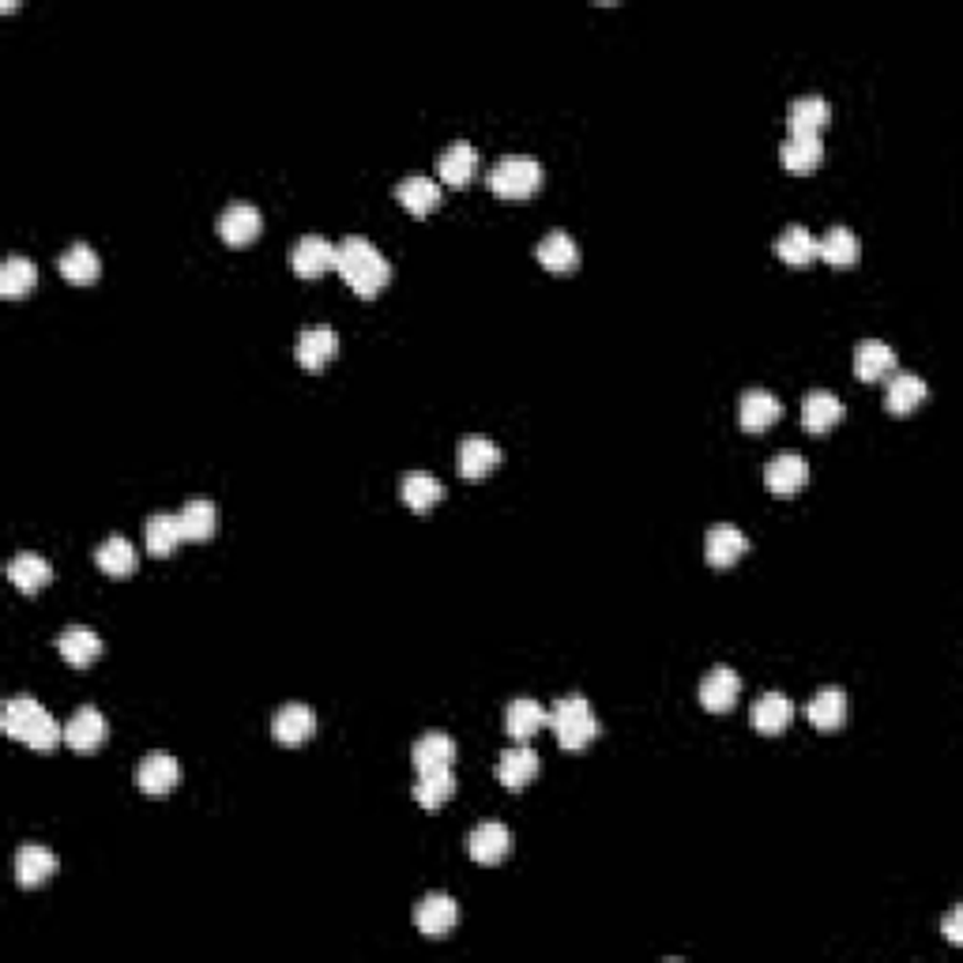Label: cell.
<instances>
[{
    "mask_svg": "<svg viewBox=\"0 0 963 963\" xmlns=\"http://www.w3.org/2000/svg\"><path fill=\"white\" fill-rule=\"evenodd\" d=\"M335 271H339L343 282H347L358 298H377L388 282H392V264L377 253V245L369 242V237H358V234H350L339 242Z\"/></svg>",
    "mask_w": 963,
    "mask_h": 963,
    "instance_id": "cell-1",
    "label": "cell"
},
{
    "mask_svg": "<svg viewBox=\"0 0 963 963\" xmlns=\"http://www.w3.org/2000/svg\"><path fill=\"white\" fill-rule=\"evenodd\" d=\"M0 727H4L8 738L23 741L34 753H53L65 741V730L46 712V704H38L34 696H12L4 704V715H0Z\"/></svg>",
    "mask_w": 963,
    "mask_h": 963,
    "instance_id": "cell-2",
    "label": "cell"
},
{
    "mask_svg": "<svg viewBox=\"0 0 963 963\" xmlns=\"http://www.w3.org/2000/svg\"><path fill=\"white\" fill-rule=\"evenodd\" d=\"M546 727L558 735L561 749H569V753H580V749H587L591 741L598 738V719L583 696H561L550 708V723H546Z\"/></svg>",
    "mask_w": 963,
    "mask_h": 963,
    "instance_id": "cell-3",
    "label": "cell"
},
{
    "mask_svg": "<svg viewBox=\"0 0 963 963\" xmlns=\"http://www.w3.org/2000/svg\"><path fill=\"white\" fill-rule=\"evenodd\" d=\"M485 184L501 200H531L542 189V163H535L531 155H505L485 173Z\"/></svg>",
    "mask_w": 963,
    "mask_h": 963,
    "instance_id": "cell-4",
    "label": "cell"
},
{
    "mask_svg": "<svg viewBox=\"0 0 963 963\" xmlns=\"http://www.w3.org/2000/svg\"><path fill=\"white\" fill-rule=\"evenodd\" d=\"M456 922H459V904L452 896H445V892H429V896H422L418 904H414V926H418L422 938L429 941L452 938Z\"/></svg>",
    "mask_w": 963,
    "mask_h": 963,
    "instance_id": "cell-5",
    "label": "cell"
},
{
    "mask_svg": "<svg viewBox=\"0 0 963 963\" xmlns=\"http://www.w3.org/2000/svg\"><path fill=\"white\" fill-rule=\"evenodd\" d=\"M335 355H339V332L328 328V324H309V328L298 332L294 339V361L309 373H321L328 369Z\"/></svg>",
    "mask_w": 963,
    "mask_h": 963,
    "instance_id": "cell-6",
    "label": "cell"
},
{
    "mask_svg": "<svg viewBox=\"0 0 963 963\" xmlns=\"http://www.w3.org/2000/svg\"><path fill=\"white\" fill-rule=\"evenodd\" d=\"M335 260H339V245L324 242L321 234L298 237L290 249V268L298 279H324L328 271H335Z\"/></svg>",
    "mask_w": 963,
    "mask_h": 963,
    "instance_id": "cell-7",
    "label": "cell"
},
{
    "mask_svg": "<svg viewBox=\"0 0 963 963\" xmlns=\"http://www.w3.org/2000/svg\"><path fill=\"white\" fill-rule=\"evenodd\" d=\"M57 651L72 670H91L102 656V636L94 632L91 625H68V629L57 636Z\"/></svg>",
    "mask_w": 963,
    "mask_h": 963,
    "instance_id": "cell-8",
    "label": "cell"
},
{
    "mask_svg": "<svg viewBox=\"0 0 963 963\" xmlns=\"http://www.w3.org/2000/svg\"><path fill=\"white\" fill-rule=\"evenodd\" d=\"M264 219L253 203H229V208L219 215V237L229 245V249H245L260 237Z\"/></svg>",
    "mask_w": 963,
    "mask_h": 963,
    "instance_id": "cell-9",
    "label": "cell"
},
{
    "mask_svg": "<svg viewBox=\"0 0 963 963\" xmlns=\"http://www.w3.org/2000/svg\"><path fill=\"white\" fill-rule=\"evenodd\" d=\"M456 463H459V474H463L467 482H479L501 467V448L493 445L490 437H479V433H474V437L459 440Z\"/></svg>",
    "mask_w": 963,
    "mask_h": 963,
    "instance_id": "cell-10",
    "label": "cell"
},
{
    "mask_svg": "<svg viewBox=\"0 0 963 963\" xmlns=\"http://www.w3.org/2000/svg\"><path fill=\"white\" fill-rule=\"evenodd\" d=\"M749 553V538L735 524H715L708 538H704V558L712 569H730Z\"/></svg>",
    "mask_w": 963,
    "mask_h": 963,
    "instance_id": "cell-11",
    "label": "cell"
},
{
    "mask_svg": "<svg viewBox=\"0 0 963 963\" xmlns=\"http://www.w3.org/2000/svg\"><path fill=\"white\" fill-rule=\"evenodd\" d=\"M467 851L479 865H501L512 854V832L501 820H485L467 839Z\"/></svg>",
    "mask_w": 963,
    "mask_h": 963,
    "instance_id": "cell-12",
    "label": "cell"
},
{
    "mask_svg": "<svg viewBox=\"0 0 963 963\" xmlns=\"http://www.w3.org/2000/svg\"><path fill=\"white\" fill-rule=\"evenodd\" d=\"M105 735H110V727H105V715L99 708H79L65 723V746L72 753H94L105 741Z\"/></svg>",
    "mask_w": 963,
    "mask_h": 963,
    "instance_id": "cell-13",
    "label": "cell"
},
{
    "mask_svg": "<svg viewBox=\"0 0 963 963\" xmlns=\"http://www.w3.org/2000/svg\"><path fill=\"white\" fill-rule=\"evenodd\" d=\"M136 783L144 794H152V798H163V794H170L173 786L181 783V764L173 761L170 753H152L144 757L136 768Z\"/></svg>",
    "mask_w": 963,
    "mask_h": 963,
    "instance_id": "cell-14",
    "label": "cell"
},
{
    "mask_svg": "<svg viewBox=\"0 0 963 963\" xmlns=\"http://www.w3.org/2000/svg\"><path fill=\"white\" fill-rule=\"evenodd\" d=\"M806 482H809V463L794 452L775 456L772 463L764 467V485L775 493V497H794Z\"/></svg>",
    "mask_w": 963,
    "mask_h": 963,
    "instance_id": "cell-15",
    "label": "cell"
},
{
    "mask_svg": "<svg viewBox=\"0 0 963 963\" xmlns=\"http://www.w3.org/2000/svg\"><path fill=\"white\" fill-rule=\"evenodd\" d=\"M535 256L553 276H572V271L580 268V245L572 242V234H564V229H550V234L538 242Z\"/></svg>",
    "mask_w": 963,
    "mask_h": 963,
    "instance_id": "cell-16",
    "label": "cell"
},
{
    "mask_svg": "<svg viewBox=\"0 0 963 963\" xmlns=\"http://www.w3.org/2000/svg\"><path fill=\"white\" fill-rule=\"evenodd\" d=\"M896 361L899 358L888 343L865 339V343H859V350H854V377L865 384H877V381H885V377L896 373Z\"/></svg>",
    "mask_w": 963,
    "mask_h": 963,
    "instance_id": "cell-17",
    "label": "cell"
},
{
    "mask_svg": "<svg viewBox=\"0 0 963 963\" xmlns=\"http://www.w3.org/2000/svg\"><path fill=\"white\" fill-rule=\"evenodd\" d=\"M780 414H783V403L775 400L772 392H764V388L746 392V395H741V403H738V422H741V429H746V433L772 429L775 422H780Z\"/></svg>",
    "mask_w": 963,
    "mask_h": 963,
    "instance_id": "cell-18",
    "label": "cell"
},
{
    "mask_svg": "<svg viewBox=\"0 0 963 963\" xmlns=\"http://www.w3.org/2000/svg\"><path fill=\"white\" fill-rule=\"evenodd\" d=\"M271 735H276L279 746H302L316 735V712L309 704H287L271 719Z\"/></svg>",
    "mask_w": 963,
    "mask_h": 963,
    "instance_id": "cell-19",
    "label": "cell"
},
{
    "mask_svg": "<svg viewBox=\"0 0 963 963\" xmlns=\"http://www.w3.org/2000/svg\"><path fill=\"white\" fill-rule=\"evenodd\" d=\"M437 173L445 184L463 189V184H471V178L479 173V152H474L467 139H456V144H448L445 155L437 158Z\"/></svg>",
    "mask_w": 963,
    "mask_h": 963,
    "instance_id": "cell-20",
    "label": "cell"
},
{
    "mask_svg": "<svg viewBox=\"0 0 963 963\" xmlns=\"http://www.w3.org/2000/svg\"><path fill=\"white\" fill-rule=\"evenodd\" d=\"M832 121V105H828L820 94H806V99H794L791 110H786V128L791 136H820V128Z\"/></svg>",
    "mask_w": 963,
    "mask_h": 963,
    "instance_id": "cell-21",
    "label": "cell"
},
{
    "mask_svg": "<svg viewBox=\"0 0 963 963\" xmlns=\"http://www.w3.org/2000/svg\"><path fill=\"white\" fill-rule=\"evenodd\" d=\"M738 693H741V678L735 674L730 667H715L708 678L701 682V704L708 708L712 715H723L730 712L738 704Z\"/></svg>",
    "mask_w": 963,
    "mask_h": 963,
    "instance_id": "cell-22",
    "label": "cell"
},
{
    "mask_svg": "<svg viewBox=\"0 0 963 963\" xmlns=\"http://www.w3.org/2000/svg\"><path fill=\"white\" fill-rule=\"evenodd\" d=\"M794 723V701L783 693H764L761 701L753 704V730L764 738L783 735L786 727Z\"/></svg>",
    "mask_w": 963,
    "mask_h": 963,
    "instance_id": "cell-23",
    "label": "cell"
},
{
    "mask_svg": "<svg viewBox=\"0 0 963 963\" xmlns=\"http://www.w3.org/2000/svg\"><path fill=\"white\" fill-rule=\"evenodd\" d=\"M53 870H57V859H53V851L42 843H23L20 854H15V881H20L23 888L46 885Z\"/></svg>",
    "mask_w": 963,
    "mask_h": 963,
    "instance_id": "cell-24",
    "label": "cell"
},
{
    "mask_svg": "<svg viewBox=\"0 0 963 963\" xmlns=\"http://www.w3.org/2000/svg\"><path fill=\"white\" fill-rule=\"evenodd\" d=\"M538 768H542V761H538L535 749L527 746H516V749H505L497 761V780L508 786V791H524L527 783H535Z\"/></svg>",
    "mask_w": 963,
    "mask_h": 963,
    "instance_id": "cell-25",
    "label": "cell"
},
{
    "mask_svg": "<svg viewBox=\"0 0 963 963\" xmlns=\"http://www.w3.org/2000/svg\"><path fill=\"white\" fill-rule=\"evenodd\" d=\"M809 723L820 730V735H832L847 723V693L836 685H825L817 696L809 701Z\"/></svg>",
    "mask_w": 963,
    "mask_h": 963,
    "instance_id": "cell-26",
    "label": "cell"
},
{
    "mask_svg": "<svg viewBox=\"0 0 963 963\" xmlns=\"http://www.w3.org/2000/svg\"><path fill=\"white\" fill-rule=\"evenodd\" d=\"M546 723H550V708H542L538 701H527V696L512 701L505 712V730L516 741H531Z\"/></svg>",
    "mask_w": 963,
    "mask_h": 963,
    "instance_id": "cell-27",
    "label": "cell"
},
{
    "mask_svg": "<svg viewBox=\"0 0 963 963\" xmlns=\"http://www.w3.org/2000/svg\"><path fill=\"white\" fill-rule=\"evenodd\" d=\"M817 256L828 264V268H851V264H859L862 245H859V237H854V229L832 226L825 237H817Z\"/></svg>",
    "mask_w": 963,
    "mask_h": 963,
    "instance_id": "cell-28",
    "label": "cell"
},
{
    "mask_svg": "<svg viewBox=\"0 0 963 963\" xmlns=\"http://www.w3.org/2000/svg\"><path fill=\"white\" fill-rule=\"evenodd\" d=\"M395 200H400L411 215L426 219V215H433V211L440 208L445 192H440V184L429 181V178H403L400 184H395Z\"/></svg>",
    "mask_w": 963,
    "mask_h": 963,
    "instance_id": "cell-29",
    "label": "cell"
},
{
    "mask_svg": "<svg viewBox=\"0 0 963 963\" xmlns=\"http://www.w3.org/2000/svg\"><path fill=\"white\" fill-rule=\"evenodd\" d=\"M926 395H930V388L918 373H892L885 388V406L888 414H911L926 403Z\"/></svg>",
    "mask_w": 963,
    "mask_h": 963,
    "instance_id": "cell-30",
    "label": "cell"
},
{
    "mask_svg": "<svg viewBox=\"0 0 963 963\" xmlns=\"http://www.w3.org/2000/svg\"><path fill=\"white\" fill-rule=\"evenodd\" d=\"M94 564H99L105 576H113V580H128L132 572H136L139 558H136V550H132L128 538L110 535V538H105V542L99 546V550H94Z\"/></svg>",
    "mask_w": 963,
    "mask_h": 963,
    "instance_id": "cell-31",
    "label": "cell"
},
{
    "mask_svg": "<svg viewBox=\"0 0 963 963\" xmlns=\"http://www.w3.org/2000/svg\"><path fill=\"white\" fill-rule=\"evenodd\" d=\"M8 580H12L23 595H38L42 587H49L53 569L42 553H20V558L8 561Z\"/></svg>",
    "mask_w": 963,
    "mask_h": 963,
    "instance_id": "cell-32",
    "label": "cell"
},
{
    "mask_svg": "<svg viewBox=\"0 0 963 963\" xmlns=\"http://www.w3.org/2000/svg\"><path fill=\"white\" fill-rule=\"evenodd\" d=\"M400 497H403L406 508L429 512L433 505L445 501V485L433 479L429 471H411V474H403V482H400Z\"/></svg>",
    "mask_w": 963,
    "mask_h": 963,
    "instance_id": "cell-33",
    "label": "cell"
},
{
    "mask_svg": "<svg viewBox=\"0 0 963 963\" xmlns=\"http://www.w3.org/2000/svg\"><path fill=\"white\" fill-rule=\"evenodd\" d=\"M843 422V403L832 392H809L802 403V426L809 433H828Z\"/></svg>",
    "mask_w": 963,
    "mask_h": 963,
    "instance_id": "cell-34",
    "label": "cell"
},
{
    "mask_svg": "<svg viewBox=\"0 0 963 963\" xmlns=\"http://www.w3.org/2000/svg\"><path fill=\"white\" fill-rule=\"evenodd\" d=\"M411 761L418 772H433V768H452L456 764V741L448 735H440V730H433V735H422L418 741H414V753Z\"/></svg>",
    "mask_w": 963,
    "mask_h": 963,
    "instance_id": "cell-35",
    "label": "cell"
},
{
    "mask_svg": "<svg viewBox=\"0 0 963 963\" xmlns=\"http://www.w3.org/2000/svg\"><path fill=\"white\" fill-rule=\"evenodd\" d=\"M57 268H60V276H65L68 282H76V287H91V282L102 276L99 253H94L91 245H83V242H76L72 249L60 256Z\"/></svg>",
    "mask_w": 963,
    "mask_h": 963,
    "instance_id": "cell-36",
    "label": "cell"
},
{
    "mask_svg": "<svg viewBox=\"0 0 963 963\" xmlns=\"http://www.w3.org/2000/svg\"><path fill=\"white\" fill-rule=\"evenodd\" d=\"M780 158L786 170L802 178V173H813L825 163V144H820V136H786Z\"/></svg>",
    "mask_w": 963,
    "mask_h": 963,
    "instance_id": "cell-37",
    "label": "cell"
},
{
    "mask_svg": "<svg viewBox=\"0 0 963 963\" xmlns=\"http://www.w3.org/2000/svg\"><path fill=\"white\" fill-rule=\"evenodd\" d=\"M456 794V775L452 768H433V772H418L414 783V802L422 809H440Z\"/></svg>",
    "mask_w": 963,
    "mask_h": 963,
    "instance_id": "cell-38",
    "label": "cell"
},
{
    "mask_svg": "<svg viewBox=\"0 0 963 963\" xmlns=\"http://www.w3.org/2000/svg\"><path fill=\"white\" fill-rule=\"evenodd\" d=\"M144 535H147V553H152V558H170V553L184 542L181 519L170 516V512H158V516L147 519Z\"/></svg>",
    "mask_w": 963,
    "mask_h": 963,
    "instance_id": "cell-39",
    "label": "cell"
},
{
    "mask_svg": "<svg viewBox=\"0 0 963 963\" xmlns=\"http://www.w3.org/2000/svg\"><path fill=\"white\" fill-rule=\"evenodd\" d=\"M178 519H181V531L189 542H208V538L219 531V508L203 497H192L189 505L181 508Z\"/></svg>",
    "mask_w": 963,
    "mask_h": 963,
    "instance_id": "cell-40",
    "label": "cell"
},
{
    "mask_svg": "<svg viewBox=\"0 0 963 963\" xmlns=\"http://www.w3.org/2000/svg\"><path fill=\"white\" fill-rule=\"evenodd\" d=\"M34 287H38V268H34V260H26V256H8V260L0 264V294L4 298H23L31 294Z\"/></svg>",
    "mask_w": 963,
    "mask_h": 963,
    "instance_id": "cell-41",
    "label": "cell"
},
{
    "mask_svg": "<svg viewBox=\"0 0 963 963\" xmlns=\"http://www.w3.org/2000/svg\"><path fill=\"white\" fill-rule=\"evenodd\" d=\"M775 256H780L783 264L802 268V264L817 260V237H813L806 226H786L783 234L775 237Z\"/></svg>",
    "mask_w": 963,
    "mask_h": 963,
    "instance_id": "cell-42",
    "label": "cell"
},
{
    "mask_svg": "<svg viewBox=\"0 0 963 963\" xmlns=\"http://www.w3.org/2000/svg\"><path fill=\"white\" fill-rule=\"evenodd\" d=\"M944 941H949V944H963V911H960V907L949 918H944Z\"/></svg>",
    "mask_w": 963,
    "mask_h": 963,
    "instance_id": "cell-43",
    "label": "cell"
}]
</instances>
